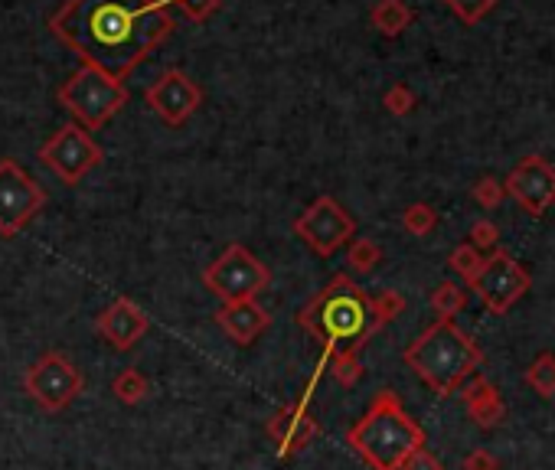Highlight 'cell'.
<instances>
[{
  "instance_id": "1",
  "label": "cell",
  "mask_w": 555,
  "mask_h": 470,
  "mask_svg": "<svg viewBox=\"0 0 555 470\" xmlns=\"http://www.w3.org/2000/svg\"><path fill=\"white\" fill-rule=\"evenodd\" d=\"M49 30L82 59L125 82L177 30L164 0H66Z\"/></svg>"
},
{
  "instance_id": "2",
  "label": "cell",
  "mask_w": 555,
  "mask_h": 470,
  "mask_svg": "<svg viewBox=\"0 0 555 470\" xmlns=\"http://www.w3.org/2000/svg\"><path fill=\"white\" fill-rule=\"evenodd\" d=\"M298 327L320 343V350L353 346L356 353L376 337L373 298L350 275H333L298 311Z\"/></svg>"
},
{
  "instance_id": "3",
  "label": "cell",
  "mask_w": 555,
  "mask_h": 470,
  "mask_svg": "<svg viewBox=\"0 0 555 470\" xmlns=\"http://www.w3.org/2000/svg\"><path fill=\"white\" fill-rule=\"evenodd\" d=\"M347 444L373 470H402L418 448H425V428L405 412L399 392L379 389L360 422L347 431Z\"/></svg>"
},
{
  "instance_id": "4",
  "label": "cell",
  "mask_w": 555,
  "mask_h": 470,
  "mask_svg": "<svg viewBox=\"0 0 555 470\" xmlns=\"http://www.w3.org/2000/svg\"><path fill=\"white\" fill-rule=\"evenodd\" d=\"M402 360L431 392L448 399L480 369L484 350L454 320H435L405 346Z\"/></svg>"
},
{
  "instance_id": "5",
  "label": "cell",
  "mask_w": 555,
  "mask_h": 470,
  "mask_svg": "<svg viewBox=\"0 0 555 470\" xmlns=\"http://www.w3.org/2000/svg\"><path fill=\"white\" fill-rule=\"evenodd\" d=\"M56 98L76 118V125H82L85 131H95V128H105L128 105V89L125 82L105 76L102 69L82 66L63 82Z\"/></svg>"
},
{
  "instance_id": "6",
  "label": "cell",
  "mask_w": 555,
  "mask_h": 470,
  "mask_svg": "<svg viewBox=\"0 0 555 470\" xmlns=\"http://www.w3.org/2000/svg\"><path fill=\"white\" fill-rule=\"evenodd\" d=\"M203 284L222 304L255 301L271 284V271L265 262H258L245 245L236 242V245H229L216 262H209L203 268Z\"/></svg>"
},
{
  "instance_id": "7",
  "label": "cell",
  "mask_w": 555,
  "mask_h": 470,
  "mask_svg": "<svg viewBox=\"0 0 555 470\" xmlns=\"http://www.w3.org/2000/svg\"><path fill=\"white\" fill-rule=\"evenodd\" d=\"M82 389H85L82 373L76 369V363L59 350H46L43 356H36L27 373H23V392H27L43 412H66V408L82 395Z\"/></svg>"
},
{
  "instance_id": "8",
  "label": "cell",
  "mask_w": 555,
  "mask_h": 470,
  "mask_svg": "<svg viewBox=\"0 0 555 470\" xmlns=\"http://www.w3.org/2000/svg\"><path fill=\"white\" fill-rule=\"evenodd\" d=\"M102 147L92 141V134L85 131L76 121L56 128V134L40 147V164L66 183V187H76L82 183L95 167H102Z\"/></svg>"
},
{
  "instance_id": "9",
  "label": "cell",
  "mask_w": 555,
  "mask_h": 470,
  "mask_svg": "<svg viewBox=\"0 0 555 470\" xmlns=\"http://www.w3.org/2000/svg\"><path fill=\"white\" fill-rule=\"evenodd\" d=\"M46 206V190L17 160H0V235L14 239Z\"/></svg>"
},
{
  "instance_id": "10",
  "label": "cell",
  "mask_w": 555,
  "mask_h": 470,
  "mask_svg": "<svg viewBox=\"0 0 555 470\" xmlns=\"http://www.w3.org/2000/svg\"><path fill=\"white\" fill-rule=\"evenodd\" d=\"M294 235L320 258H330L356 235V222L333 196H317V200L294 219Z\"/></svg>"
},
{
  "instance_id": "11",
  "label": "cell",
  "mask_w": 555,
  "mask_h": 470,
  "mask_svg": "<svg viewBox=\"0 0 555 470\" xmlns=\"http://www.w3.org/2000/svg\"><path fill=\"white\" fill-rule=\"evenodd\" d=\"M471 288L477 291V298L484 301L490 314H510L513 304H520L529 291V271L516 262L510 252L497 249L490 258H484L477 278L471 281Z\"/></svg>"
},
{
  "instance_id": "12",
  "label": "cell",
  "mask_w": 555,
  "mask_h": 470,
  "mask_svg": "<svg viewBox=\"0 0 555 470\" xmlns=\"http://www.w3.org/2000/svg\"><path fill=\"white\" fill-rule=\"evenodd\" d=\"M147 105L164 125H187L196 115V108L203 105V89L196 85L183 69H167L160 72V79L147 85Z\"/></svg>"
},
{
  "instance_id": "13",
  "label": "cell",
  "mask_w": 555,
  "mask_h": 470,
  "mask_svg": "<svg viewBox=\"0 0 555 470\" xmlns=\"http://www.w3.org/2000/svg\"><path fill=\"white\" fill-rule=\"evenodd\" d=\"M507 190L529 216H542L555 203V167L536 154L526 157L510 170Z\"/></svg>"
},
{
  "instance_id": "14",
  "label": "cell",
  "mask_w": 555,
  "mask_h": 470,
  "mask_svg": "<svg viewBox=\"0 0 555 470\" xmlns=\"http://www.w3.org/2000/svg\"><path fill=\"white\" fill-rule=\"evenodd\" d=\"M268 438L278 444V454L281 457H291V454H301L307 444H311L320 435V425L317 418L307 412V399H291L278 408L275 415L268 418Z\"/></svg>"
},
{
  "instance_id": "15",
  "label": "cell",
  "mask_w": 555,
  "mask_h": 470,
  "mask_svg": "<svg viewBox=\"0 0 555 470\" xmlns=\"http://www.w3.org/2000/svg\"><path fill=\"white\" fill-rule=\"evenodd\" d=\"M95 330L111 350L128 353L138 346V340H144V333L151 330V317H147L131 298H118L95 317Z\"/></svg>"
},
{
  "instance_id": "16",
  "label": "cell",
  "mask_w": 555,
  "mask_h": 470,
  "mask_svg": "<svg viewBox=\"0 0 555 470\" xmlns=\"http://www.w3.org/2000/svg\"><path fill=\"white\" fill-rule=\"evenodd\" d=\"M216 327L226 333V337L236 346H252L262 333L271 327V314L258 301H236V304H222L213 314Z\"/></svg>"
},
{
  "instance_id": "17",
  "label": "cell",
  "mask_w": 555,
  "mask_h": 470,
  "mask_svg": "<svg viewBox=\"0 0 555 470\" xmlns=\"http://www.w3.org/2000/svg\"><path fill=\"white\" fill-rule=\"evenodd\" d=\"M461 402H464V408H467V415L474 418V425L477 428H497L500 422H503V412H507V408H503V399H500V392H497V386H493V382H487L484 376H471L461 386Z\"/></svg>"
},
{
  "instance_id": "18",
  "label": "cell",
  "mask_w": 555,
  "mask_h": 470,
  "mask_svg": "<svg viewBox=\"0 0 555 470\" xmlns=\"http://www.w3.org/2000/svg\"><path fill=\"white\" fill-rule=\"evenodd\" d=\"M320 363L330 369V376L337 379L343 389H353L356 382L363 379L360 353H356L353 346H337V350H324V353H320Z\"/></svg>"
},
{
  "instance_id": "19",
  "label": "cell",
  "mask_w": 555,
  "mask_h": 470,
  "mask_svg": "<svg viewBox=\"0 0 555 470\" xmlns=\"http://www.w3.org/2000/svg\"><path fill=\"white\" fill-rule=\"evenodd\" d=\"M412 23V10L405 7V0H379L373 7V27L382 36H399Z\"/></svg>"
},
{
  "instance_id": "20",
  "label": "cell",
  "mask_w": 555,
  "mask_h": 470,
  "mask_svg": "<svg viewBox=\"0 0 555 470\" xmlns=\"http://www.w3.org/2000/svg\"><path fill=\"white\" fill-rule=\"evenodd\" d=\"M111 392H115V399L121 405H141L147 395H151V382H147L141 369L128 366L115 376V382H111Z\"/></svg>"
},
{
  "instance_id": "21",
  "label": "cell",
  "mask_w": 555,
  "mask_h": 470,
  "mask_svg": "<svg viewBox=\"0 0 555 470\" xmlns=\"http://www.w3.org/2000/svg\"><path fill=\"white\" fill-rule=\"evenodd\" d=\"M467 307V294L454 281H441L435 291H431V311L438 314V320H454Z\"/></svg>"
},
{
  "instance_id": "22",
  "label": "cell",
  "mask_w": 555,
  "mask_h": 470,
  "mask_svg": "<svg viewBox=\"0 0 555 470\" xmlns=\"http://www.w3.org/2000/svg\"><path fill=\"white\" fill-rule=\"evenodd\" d=\"M526 386L539 392L542 399L555 395V353H539L526 369Z\"/></svg>"
},
{
  "instance_id": "23",
  "label": "cell",
  "mask_w": 555,
  "mask_h": 470,
  "mask_svg": "<svg viewBox=\"0 0 555 470\" xmlns=\"http://www.w3.org/2000/svg\"><path fill=\"white\" fill-rule=\"evenodd\" d=\"M347 245H350L347 262H350V268L356 271V275H369V271L382 262V249L373 239H350Z\"/></svg>"
},
{
  "instance_id": "24",
  "label": "cell",
  "mask_w": 555,
  "mask_h": 470,
  "mask_svg": "<svg viewBox=\"0 0 555 470\" xmlns=\"http://www.w3.org/2000/svg\"><path fill=\"white\" fill-rule=\"evenodd\" d=\"M402 311H405V298H402L399 291H382V294H376V298H373V327H376V333L386 327V324H392V320H396Z\"/></svg>"
},
{
  "instance_id": "25",
  "label": "cell",
  "mask_w": 555,
  "mask_h": 470,
  "mask_svg": "<svg viewBox=\"0 0 555 470\" xmlns=\"http://www.w3.org/2000/svg\"><path fill=\"white\" fill-rule=\"evenodd\" d=\"M402 226L409 229L412 235H418V239H422V235H428L431 229L438 226V213L428 203H412L402 213Z\"/></svg>"
},
{
  "instance_id": "26",
  "label": "cell",
  "mask_w": 555,
  "mask_h": 470,
  "mask_svg": "<svg viewBox=\"0 0 555 470\" xmlns=\"http://www.w3.org/2000/svg\"><path fill=\"white\" fill-rule=\"evenodd\" d=\"M480 265H484V255H480L474 245H461V249L451 252V271H458V275L471 284L477 278Z\"/></svg>"
},
{
  "instance_id": "27",
  "label": "cell",
  "mask_w": 555,
  "mask_h": 470,
  "mask_svg": "<svg viewBox=\"0 0 555 470\" xmlns=\"http://www.w3.org/2000/svg\"><path fill=\"white\" fill-rule=\"evenodd\" d=\"M167 4L180 7V10H183V17H187V20L203 23V20H209V17L216 14L222 0H164V7H167Z\"/></svg>"
},
{
  "instance_id": "28",
  "label": "cell",
  "mask_w": 555,
  "mask_h": 470,
  "mask_svg": "<svg viewBox=\"0 0 555 470\" xmlns=\"http://www.w3.org/2000/svg\"><path fill=\"white\" fill-rule=\"evenodd\" d=\"M444 4H448L464 23H477L497 0H444Z\"/></svg>"
},
{
  "instance_id": "29",
  "label": "cell",
  "mask_w": 555,
  "mask_h": 470,
  "mask_svg": "<svg viewBox=\"0 0 555 470\" xmlns=\"http://www.w3.org/2000/svg\"><path fill=\"white\" fill-rule=\"evenodd\" d=\"M415 105V95L405 89V85H396V89H389L386 95V108L392 111V115H409Z\"/></svg>"
},
{
  "instance_id": "30",
  "label": "cell",
  "mask_w": 555,
  "mask_h": 470,
  "mask_svg": "<svg viewBox=\"0 0 555 470\" xmlns=\"http://www.w3.org/2000/svg\"><path fill=\"white\" fill-rule=\"evenodd\" d=\"M500 196H503V190H500V183L497 180H480L477 187H474V200L480 203V206H487V209H493L500 203Z\"/></svg>"
},
{
  "instance_id": "31",
  "label": "cell",
  "mask_w": 555,
  "mask_h": 470,
  "mask_svg": "<svg viewBox=\"0 0 555 470\" xmlns=\"http://www.w3.org/2000/svg\"><path fill=\"white\" fill-rule=\"evenodd\" d=\"M464 470H500V461L487 448H474L464 457Z\"/></svg>"
},
{
  "instance_id": "32",
  "label": "cell",
  "mask_w": 555,
  "mask_h": 470,
  "mask_svg": "<svg viewBox=\"0 0 555 470\" xmlns=\"http://www.w3.org/2000/svg\"><path fill=\"white\" fill-rule=\"evenodd\" d=\"M402 470H444V464L438 461L435 454H431L428 448H418L409 461L402 464Z\"/></svg>"
},
{
  "instance_id": "33",
  "label": "cell",
  "mask_w": 555,
  "mask_h": 470,
  "mask_svg": "<svg viewBox=\"0 0 555 470\" xmlns=\"http://www.w3.org/2000/svg\"><path fill=\"white\" fill-rule=\"evenodd\" d=\"M471 235H474V242H471L474 249H484V245H497V226H493V222H487V219L474 222Z\"/></svg>"
}]
</instances>
